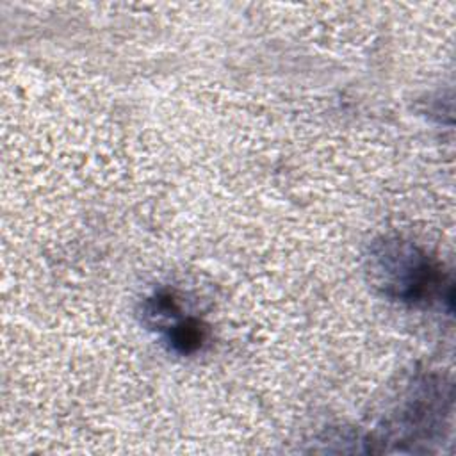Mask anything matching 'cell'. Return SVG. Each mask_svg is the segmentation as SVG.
Here are the masks:
<instances>
[{
    "mask_svg": "<svg viewBox=\"0 0 456 456\" xmlns=\"http://www.w3.org/2000/svg\"><path fill=\"white\" fill-rule=\"evenodd\" d=\"M385 269V292L403 301H426L440 285L438 269L415 248L399 242H385L378 253Z\"/></svg>",
    "mask_w": 456,
    "mask_h": 456,
    "instance_id": "1",
    "label": "cell"
}]
</instances>
